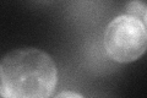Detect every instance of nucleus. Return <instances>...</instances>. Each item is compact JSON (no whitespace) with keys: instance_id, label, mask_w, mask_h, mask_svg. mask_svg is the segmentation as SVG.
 <instances>
[{"instance_id":"nucleus-2","label":"nucleus","mask_w":147,"mask_h":98,"mask_svg":"<svg viewBox=\"0 0 147 98\" xmlns=\"http://www.w3.org/2000/svg\"><path fill=\"white\" fill-rule=\"evenodd\" d=\"M104 48L108 57L126 64L140 59L147 50V28L141 18L120 15L108 23L104 32Z\"/></svg>"},{"instance_id":"nucleus-4","label":"nucleus","mask_w":147,"mask_h":98,"mask_svg":"<svg viewBox=\"0 0 147 98\" xmlns=\"http://www.w3.org/2000/svg\"><path fill=\"white\" fill-rule=\"evenodd\" d=\"M58 98H64V97H74V98H82L84 96L80 95V93H76V92H61L57 95Z\"/></svg>"},{"instance_id":"nucleus-5","label":"nucleus","mask_w":147,"mask_h":98,"mask_svg":"<svg viewBox=\"0 0 147 98\" xmlns=\"http://www.w3.org/2000/svg\"><path fill=\"white\" fill-rule=\"evenodd\" d=\"M142 20H144V23H145V26L147 28V6H146V11H145V15H144V17H142Z\"/></svg>"},{"instance_id":"nucleus-1","label":"nucleus","mask_w":147,"mask_h":98,"mask_svg":"<svg viewBox=\"0 0 147 98\" xmlns=\"http://www.w3.org/2000/svg\"><path fill=\"white\" fill-rule=\"evenodd\" d=\"M57 65L37 48L9 52L0 63V95L6 98H47L57 86Z\"/></svg>"},{"instance_id":"nucleus-3","label":"nucleus","mask_w":147,"mask_h":98,"mask_svg":"<svg viewBox=\"0 0 147 98\" xmlns=\"http://www.w3.org/2000/svg\"><path fill=\"white\" fill-rule=\"evenodd\" d=\"M146 6L147 5L144 1H141V0H129L126 4V12L127 15L135 16L142 20L146 11Z\"/></svg>"}]
</instances>
